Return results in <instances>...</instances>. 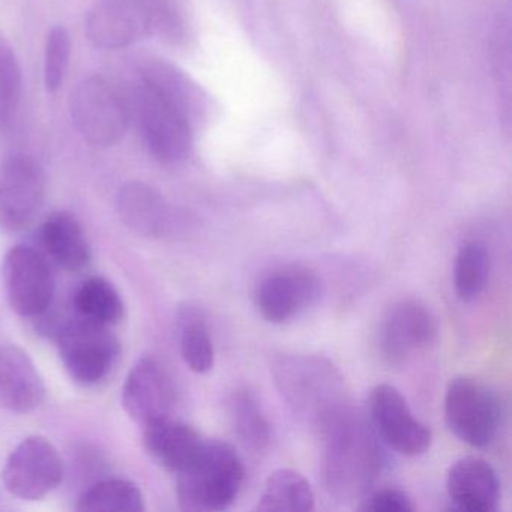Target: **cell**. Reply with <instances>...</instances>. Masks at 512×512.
Here are the masks:
<instances>
[{
  "instance_id": "16",
  "label": "cell",
  "mask_w": 512,
  "mask_h": 512,
  "mask_svg": "<svg viewBox=\"0 0 512 512\" xmlns=\"http://www.w3.org/2000/svg\"><path fill=\"white\" fill-rule=\"evenodd\" d=\"M43 376L31 356L19 346L0 349V407L29 413L46 401Z\"/></svg>"
},
{
  "instance_id": "17",
  "label": "cell",
  "mask_w": 512,
  "mask_h": 512,
  "mask_svg": "<svg viewBox=\"0 0 512 512\" xmlns=\"http://www.w3.org/2000/svg\"><path fill=\"white\" fill-rule=\"evenodd\" d=\"M446 490L457 511L493 512L499 505V476L482 458L464 457L455 461L446 478Z\"/></svg>"
},
{
  "instance_id": "13",
  "label": "cell",
  "mask_w": 512,
  "mask_h": 512,
  "mask_svg": "<svg viewBox=\"0 0 512 512\" xmlns=\"http://www.w3.org/2000/svg\"><path fill=\"white\" fill-rule=\"evenodd\" d=\"M371 424L380 439L404 457H419L430 449L433 433L422 424L406 398L389 383L377 385L370 398Z\"/></svg>"
},
{
  "instance_id": "29",
  "label": "cell",
  "mask_w": 512,
  "mask_h": 512,
  "mask_svg": "<svg viewBox=\"0 0 512 512\" xmlns=\"http://www.w3.org/2000/svg\"><path fill=\"white\" fill-rule=\"evenodd\" d=\"M71 56V37L64 26L49 32L44 53V83L49 92H56L67 76Z\"/></svg>"
},
{
  "instance_id": "22",
  "label": "cell",
  "mask_w": 512,
  "mask_h": 512,
  "mask_svg": "<svg viewBox=\"0 0 512 512\" xmlns=\"http://www.w3.org/2000/svg\"><path fill=\"white\" fill-rule=\"evenodd\" d=\"M179 347L185 364L197 374L214 368L215 352L205 313L199 305L187 302L178 311Z\"/></svg>"
},
{
  "instance_id": "10",
  "label": "cell",
  "mask_w": 512,
  "mask_h": 512,
  "mask_svg": "<svg viewBox=\"0 0 512 512\" xmlns=\"http://www.w3.org/2000/svg\"><path fill=\"white\" fill-rule=\"evenodd\" d=\"M5 487L23 500H40L59 487L64 464L56 446L43 436H29L11 452L2 472Z\"/></svg>"
},
{
  "instance_id": "11",
  "label": "cell",
  "mask_w": 512,
  "mask_h": 512,
  "mask_svg": "<svg viewBox=\"0 0 512 512\" xmlns=\"http://www.w3.org/2000/svg\"><path fill=\"white\" fill-rule=\"evenodd\" d=\"M322 295V281L304 266H284L260 280L256 305L263 319L281 325L310 310Z\"/></svg>"
},
{
  "instance_id": "21",
  "label": "cell",
  "mask_w": 512,
  "mask_h": 512,
  "mask_svg": "<svg viewBox=\"0 0 512 512\" xmlns=\"http://www.w3.org/2000/svg\"><path fill=\"white\" fill-rule=\"evenodd\" d=\"M41 241L47 256L68 272H79L91 263V245L74 215L55 212L44 221Z\"/></svg>"
},
{
  "instance_id": "5",
  "label": "cell",
  "mask_w": 512,
  "mask_h": 512,
  "mask_svg": "<svg viewBox=\"0 0 512 512\" xmlns=\"http://www.w3.org/2000/svg\"><path fill=\"white\" fill-rule=\"evenodd\" d=\"M167 0H98L89 11L86 34L101 49L131 46L158 29L172 28Z\"/></svg>"
},
{
  "instance_id": "26",
  "label": "cell",
  "mask_w": 512,
  "mask_h": 512,
  "mask_svg": "<svg viewBox=\"0 0 512 512\" xmlns=\"http://www.w3.org/2000/svg\"><path fill=\"white\" fill-rule=\"evenodd\" d=\"M83 512H142L145 499L139 485L127 479H106L82 494L76 506Z\"/></svg>"
},
{
  "instance_id": "14",
  "label": "cell",
  "mask_w": 512,
  "mask_h": 512,
  "mask_svg": "<svg viewBox=\"0 0 512 512\" xmlns=\"http://www.w3.org/2000/svg\"><path fill=\"white\" fill-rule=\"evenodd\" d=\"M8 302L19 316L40 317L47 313L55 296L52 269L34 248L16 245L4 263Z\"/></svg>"
},
{
  "instance_id": "25",
  "label": "cell",
  "mask_w": 512,
  "mask_h": 512,
  "mask_svg": "<svg viewBox=\"0 0 512 512\" xmlns=\"http://www.w3.org/2000/svg\"><path fill=\"white\" fill-rule=\"evenodd\" d=\"M230 418L241 442L256 452L265 451L272 439L268 416L256 395L248 389H236L230 395Z\"/></svg>"
},
{
  "instance_id": "9",
  "label": "cell",
  "mask_w": 512,
  "mask_h": 512,
  "mask_svg": "<svg viewBox=\"0 0 512 512\" xmlns=\"http://www.w3.org/2000/svg\"><path fill=\"white\" fill-rule=\"evenodd\" d=\"M46 191V175L34 158L11 154L0 161V229H28L43 209Z\"/></svg>"
},
{
  "instance_id": "12",
  "label": "cell",
  "mask_w": 512,
  "mask_h": 512,
  "mask_svg": "<svg viewBox=\"0 0 512 512\" xmlns=\"http://www.w3.org/2000/svg\"><path fill=\"white\" fill-rule=\"evenodd\" d=\"M437 331L436 316L424 302L401 299L386 311L380 323V353L391 365L406 364L436 341Z\"/></svg>"
},
{
  "instance_id": "6",
  "label": "cell",
  "mask_w": 512,
  "mask_h": 512,
  "mask_svg": "<svg viewBox=\"0 0 512 512\" xmlns=\"http://www.w3.org/2000/svg\"><path fill=\"white\" fill-rule=\"evenodd\" d=\"M70 113L83 139L95 146H110L127 133L131 103L112 80L91 76L71 92Z\"/></svg>"
},
{
  "instance_id": "7",
  "label": "cell",
  "mask_w": 512,
  "mask_h": 512,
  "mask_svg": "<svg viewBox=\"0 0 512 512\" xmlns=\"http://www.w3.org/2000/svg\"><path fill=\"white\" fill-rule=\"evenodd\" d=\"M134 113L146 148L163 164H178L193 151V128L190 119L140 80L133 91Z\"/></svg>"
},
{
  "instance_id": "27",
  "label": "cell",
  "mask_w": 512,
  "mask_h": 512,
  "mask_svg": "<svg viewBox=\"0 0 512 512\" xmlns=\"http://www.w3.org/2000/svg\"><path fill=\"white\" fill-rule=\"evenodd\" d=\"M490 275V254L481 241L461 245L455 257L454 287L458 298L464 302L475 301L487 286Z\"/></svg>"
},
{
  "instance_id": "4",
  "label": "cell",
  "mask_w": 512,
  "mask_h": 512,
  "mask_svg": "<svg viewBox=\"0 0 512 512\" xmlns=\"http://www.w3.org/2000/svg\"><path fill=\"white\" fill-rule=\"evenodd\" d=\"M58 349L68 376L83 388L106 382L121 358V343L112 326L80 316L59 328Z\"/></svg>"
},
{
  "instance_id": "8",
  "label": "cell",
  "mask_w": 512,
  "mask_h": 512,
  "mask_svg": "<svg viewBox=\"0 0 512 512\" xmlns=\"http://www.w3.org/2000/svg\"><path fill=\"white\" fill-rule=\"evenodd\" d=\"M445 419L451 433L461 442L472 448H487L499 433L502 406L484 383L458 377L446 389Z\"/></svg>"
},
{
  "instance_id": "30",
  "label": "cell",
  "mask_w": 512,
  "mask_h": 512,
  "mask_svg": "<svg viewBox=\"0 0 512 512\" xmlns=\"http://www.w3.org/2000/svg\"><path fill=\"white\" fill-rule=\"evenodd\" d=\"M361 511L371 512H412L415 511L412 497L398 488H382L373 491L362 500Z\"/></svg>"
},
{
  "instance_id": "23",
  "label": "cell",
  "mask_w": 512,
  "mask_h": 512,
  "mask_svg": "<svg viewBox=\"0 0 512 512\" xmlns=\"http://www.w3.org/2000/svg\"><path fill=\"white\" fill-rule=\"evenodd\" d=\"M314 502L313 488L304 475L296 470L280 469L266 479L256 511H313Z\"/></svg>"
},
{
  "instance_id": "2",
  "label": "cell",
  "mask_w": 512,
  "mask_h": 512,
  "mask_svg": "<svg viewBox=\"0 0 512 512\" xmlns=\"http://www.w3.org/2000/svg\"><path fill=\"white\" fill-rule=\"evenodd\" d=\"M176 476V494L184 511H224L244 487L245 466L229 443L205 440L196 457Z\"/></svg>"
},
{
  "instance_id": "18",
  "label": "cell",
  "mask_w": 512,
  "mask_h": 512,
  "mask_svg": "<svg viewBox=\"0 0 512 512\" xmlns=\"http://www.w3.org/2000/svg\"><path fill=\"white\" fill-rule=\"evenodd\" d=\"M119 217L134 232L163 238L179 226L175 211L158 191L143 182H128L119 190Z\"/></svg>"
},
{
  "instance_id": "20",
  "label": "cell",
  "mask_w": 512,
  "mask_h": 512,
  "mask_svg": "<svg viewBox=\"0 0 512 512\" xmlns=\"http://www.w3.org/2000/svg\"><path fill=\"white\" fill-rule=\"evenodd\" d=\"M140 80L158 92L161 97L178 107L191 124H199L208 109L206 95L179 68L166 61H146L140 68Z\"/></svg>"
},
{
  "instance_id": "19",
  "label": "cell",
  "mask_w": 512,
  "mask_h": 512,
  "mask_svg": "<svg viewBox=\"0 0 512 512\" xmlns=\"http://www.w3.org/2000/svg\"><path fill=\"white\" fill-rule=\"evenodd\" d=\"M205 440L199 431L172 416L143 427V445L149 457L175 475L196 457Z\"/></svg>"
},
{
  "instance_id": "15",
  "label": "cell",
  "mask_w": 512,
  "mask_h": 512,
  "mask_svg": "<svg viewBox=\"0 0 512 512\" xmlns=\"http://www.w3.org/2000/svg\"><path fill=\"white\" fill-rule=\"evenodd\" d=\"M176 391L166 367L152 356L137 361L122 388V406L137 424L145 425L169 418L175 406Z\"/></svg>"
},
{
  "instance_id": "24",
  "label": "cell",
  "mask_w": 512,
  "mask_h": 512,
  "mask_svg": "<svg viewBox=\"0 0 512 512\" xmlns=\"http://www.w3.org/2000/svg\"><path fill=\"white\" fill-rule=\"evenodd\" d=\"M74 307L77 316L107 326L118 325L125 314L121 293L104 277L83 281L74 295Z\"/></svg>"
},
{
  "instance_id": "1",
  "label": "cell",
  "mask_w": 512,
  "mask_h": 512,
  "mask_svg": "<svg viewBox=\"0 0 512 512\" xmlns=\"http://www.w3.org/2000/svg\"><path fill=\"white\" fill-rule=\"evenodd\" d=\"M320 431L325 437L323 475L328 490L341 500L367 493L385 464L373 424L344 407Z\"/></svg>"
},
{
  "instance_id": "28",
  "label": "cell",
  "mask_w": 512,
  "mask_h": 512,
  "mask_svg": "<svg viewBox=\"0 0 512 512\" xmlns=\"http://www.w3.org/2000/svg\"><path fill=\"white\" fill-rule=\"evenodd\" d=\"M22 97V67L11 44L0 35V133L13 128Z\"/></svg>"
},
{
  "instance_id": "3",
  "label": "cell",
  "mask_w": 512,
  "mask_h": 512,
  "mask_svg": "<svg viewBox=\"0 0 512 512\" xmlns=\"http://www.w3.org/2000/svg\"><path fill=\"white\" fill-rule=\"evenodd\" d=\"M272 374L295 415L319 430L347 407L343 379L326 359L284 355L275 361Z\"/></svg>"
}]
</instances>
